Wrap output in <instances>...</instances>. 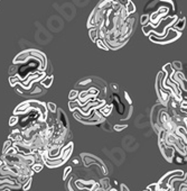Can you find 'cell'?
<instances>
[{
	"label": "cell",
	"mask_w": 187,
	"mask_h": 191,
	"mask_svg": "<svg viewBox=\"0 0 187 191\" xmlns=\"http://www.w3.org/2000/svg\"><path fill=\"white\" fill-rule=\"evenodd\" d=\"M89 36L92 39V42H97V39L100 38V33H99V28L97 27H93V28H89Z\"/></svg>",
	"instance_id": "cell-7"
},
{
	"label": "cell",
	"mask_w": 187,
	"mask_h": 191,
	"mask_svg": "<svg viewBox=\"0 0 187 191\" xmlns=\"http://www.w3.org/2000/svg\"><path fill=\"white\" fill-rule=\"evenodd\" d=\"M56 119H57V122L62 126H64L66 128H69V119H67V116H66L65 111L63 110L62 108H57Z\"/></svg>",
	"instance_id": "cell-5"
},
{
	"label": "cell",
	"mask_w": 187,
	"mask_h": 191,
	"mask_svg": "<svg viewBox=\"0 0 187 191\" xmlns=\"http://www.w3.org/2000/svg\"><path fill=\"white\" fill-rule=\"evenodd\" d=\"M12 141H11V139H9L8 138L7 141H6V142H5V144H4V147H2V154H4L5 152H7V149H9L11 147V146H12Z\"/></svg>",
	"instance_id": "cell-19"
},
{
	"label": "cell",
	"mask_w": 187,
	"mask_h": 191,
	"mask_svg": "<svg viewBox=\"0 0 187 191\" xmlns=\"http://www.w3.org/2000/svg\"><path fill=\"white\" fill-rule=\"evenodd\" d=\"M184 161H185V162H187V154L185 155V156H184Z\"/></svg>",
	"instance_id": "cell-33"
},
{
	"label": "cell",
	"mask_w": 187,
	"mask_h": 191,
	"mask_svg": "<svg viewBox=\"0 0 187 191\" xmlns=\"http://www.w3.org/2000/svg\"><path fill=\"white\" fill-rule=\"evenodd\" d=\"M73 112V117L76 119L77 122L82 123L84 125H100L101 123L105 120V117L99 112V110H94L89 117H84L79 112V111L74 110Z\"/></svg>",
	"instance_id": "cell-2"
},
{
	"label": "cell",
	"mask_w": 187,
	"mask_h": 191,
	"mask_svg": "<svg viewBox=\"0 0 187 191\" xmlns=\"http://www.w3.org/2000/svg\"><path fill=\"white\" fill-rule=\"evenodd\" d=\"M149 23H150V15L145 14L140 16V24H141L142 26H146V25H148Z\"/></svg>",
	"instance_id": "cell-13"
},
{
	"label": "cell",
	"mask_w": 187,
	"mask_h": 191,
	"mask_svg": "<svg viewBox=\"0 0 187 191\" xmlns=\"http://www.w3.org/2000/svg\"><path fill=\"white\" fill-rule=\"evenodd\" d=\"M72 170H73V167H65V170H64V173H63V180L65 181L66 179H67V177H69V174H71Z\"/></svg>",
	"instance_id": "cell-20"
},
{
	"label": "cell",
	"mask_w": 187,
	"mask_h": 191,
	"mask_svg": "<svg viewBox=\"0 0 187 191\" xmlns=\"http://www.w3.org/2000/svg\"><path fill=\"white\" fill-rule=\"evenodd\" d=\"M18 122H19V116H16V115H12L9 119V126L10 127H15V126H17Z\"/></svg>",
	"instance_id": "cell-15"
},
{
	"label": "cell",
	"mask_w": 187,
	"mask_h": 191,
	"mask_svg": "<svg viewBox=\"0 0 187 191\" xmlns=\"http://www.w3.org/2000/svg\"><path fill=\"white\" fill-rule=\"evenodd\" d=\"M99 184H100V187L102 188L104 191H109L111 189L110 180H109L108 178H103V179H101V180L99 181Z\"/></svg>",
	"instance_id": "cell-9"
},
{
	"label": "cell",
	"mask_w": 187,
	"mask_h": 191,
	"mask_svg": "<svg viewBox=\"0 0 187 191\" xmlns=\"http://www.w3.org/2000/svg\"><path fill=\"white\" fill-rule=\"evenodd\" d=\"M143 191H149V190H148V189H146V190H143Z\"/></svg>",
	"instance_id": "cell-35"
},
{
	"label": "cell",
	"mask_w": 187,
	"mask_h": 191,
	"mask_svg": "<svg viewBox=\"0 0 187 191\" xmlns=\"http://www.w3.org/2000/svg\"><path fill=\"white\" fill-rule=\"evenodd\" d=\"M171 66H173V69L175 71H183V63L180 62V61H174L171 63Z\"/></svg>",
	"instance_id": "cell-16"
},
{
	"label": "cell",
	"mask_w": 187,
	"mask_h": 191,
	"mask_svg": "<svg viewBox=\"0 0 187 191\" xmlns=\"http://www.w3.org/2000/svg\"><path fill=\"white\" fill-rule=\"evenodd\" d=\"M47 104V109H48V114L56 115L57 114V106L54 102H46Z\"/></svg>",
	"instance_id": "cell-12"
},
{
	"label": "cell",
	"mask_w": 187,
	"mask_h": 191,
	"mask_svg": "<svg viewBox=\"0 0 187 191\" xmlns=\"http://www.w3.org/2000/svg\"><path fill=\"white\" fill-rule=\"evenodd\" d=\"M5 164V162L4 161H2V159H1V157H0V167H2V165H4Z\"/></svg>",
	"instance_id": "cell-31"
},
{
	"label": "cell",
	"mask_w": 187,
	"mask_h": 191,
	"mask_svg": "<svg viewBox=\"0 0 187 191\" xmlns=\"http://www.w3.org/2000/svg\"><path fill=\"white\" fill-rule=\"evenodd\" d=\"M117 1H118L119 4L121 5V6H125V5H127V2H128L129 0H117Z\"/></svg>",
	"instance_id": "cell-27"
},
{
	"label": "cell",
	"mask_w": 187,
	"mask_h": 191,
	"mask_svg": "<svg viewBox=\"0 0 187 191\" xmlns=\"http://www.w3.org/2000/svg\"><path fill=\"white\" fill-rule=\"evenodd\" d=\"M125 7V10H127V13H128V15H132V14H135V13H136V6H135V4L132 2L131 0H129Z\"/></svg>",
	"instance_id": "cell-10"
},
{
	"label": "cell",
	"mask_w": 187,
	"mask_h": 191,
	"mask_svg": "<svg viewBox=\"0 0 187 191\" xmlns=\"http://www.w3.org/2000/svg\"><path fill=\"white\" fill-rule=\"evenodd\" d=\"M109 191H118V190H117V189H115V188H111V189Z\"/></svg>",
	"instance_id": "cell-32"
},
{
	"label": "cell",
	"mask_w": 187,
	"mask_h": 191,
	"mask_svg": "<svg viewBox=\"0 0 187 191\" xmlns=\"http://www.w3.org/2000/svg\"><path fill=\"white\" fill-rule=\"evenodd\" d=\"M185 25H186V18L183 17V18H180V19H177L176 21H175V24L173 25L176 31H182L185 28Z\"/></svg>",
	"instance_id": "cell-8"
},
{
	"label": "cell",
	"mask_w": 187,
	"mask_h": 191,
	"mask_svg": "<svg viewBox=\"0 0 187 191\" xmlns=\"http://www.w3.org/2000/svg\"><path fill=\"white\" fill-rule=\"evenodd\" d=\"M79 92L80 91L77 90V89H73L71 92H69V100H75L77 97H79Z\"/></svg>",
	"instance_id": "cell-18"
},
{
	"label": "cell",
	"mask_w": 187,
	"mask_h": 191,
	"mask_svg": "<svg viewBox=\"0 0 187 191\" xmlns=\"http://www.w3.org/2000/svg\"><path fill=\"white\" fill-rule=\"evenodd\" d=\"M2 191H11L10 189H7V190H2Z\"/></svg>",
	"instance_id": "cell-34"
},
{
	"label": "cell",
	"mask_w": 187,
	"mask_h": 191,
	"mask_svg": "<svg viewBox=\"0 0 187 191\" xmlns=\"http://www.w3.org/2000/svg\"><path fill=\"white\" fill-rule=\"evenodd\" d=\"M158 145H159V149L163 154V156L165 157V160L168 161V162H173L174 157H175V152H176L175 149L173 146L166 145L163 139H158Z\"/></svg>",
	"instance_id": "cell-4"
},
{
	"label": "cell",
	"mask_w": 187,
	"mask_h": 191,
	"mask_svg": "<svg viewBox=\"0 0 187 191\" xmlns=\"http://www.w3.org/2000/svg\"><path fill=\"white\" fill-rule=\"evenodd\" d=\"M80 163H81L80 157H76V159H74V160H73V164H74V165H79Z\"/></svg>",
	"instance_id": "cell-26"
},
{
	"label": "cell",
	"mask_w": 187,
	"mask_h": 191,
	"mask_svg": "<svg viewBox=\"0 0 187 191\" xmlns=\"http://www.w3.org/2000/svg\"><path fill=\"white\" fill-rule=\"evenodd\" d=\"M110 87H111V89H112V91H113V92H118V91H119L118 83H115V82H113V83L110 84Z\"/></svg>",
	"instance_id": "cell-24"
},
{
	"label": "cell",
	"mask_w": 187,
	"mask_h": 191,
	"mask_svg": "<svg viewBox=\"0 0 187 191\" xmlns=\"http://www.w3.org/2000/svg\"><path fill=\"white\" fill-rule=\"evenodd\" d=\"M100 125H102V127H103L104 130H108V132H111V130H112V128H113V127H111V125L109 124V122H108V120H104L103 123H101Z\"/></svg>",
	"instance_id": "cell-21"
},
{
	"label": "cell",
	"mask_w": 187,
	"mask_h": 191,
	"mask_svg": "<svg viewBox=\"0 0 187 191\" xmlns=\"http://www.w3.org/2000/svg\"><path fill=\"white\" fill-rule=\"evenodd\" d=\"M125 97L127 98V100H128V102H129V104L131 105V99H130V97H129V94H127V92H125Z\"/></svg>",
	"instance_id": "cell-29"
},
{
	"label": "cell",
	"mask_w": 187,
	"mask_h": 191,
	"mask_svg": "<svg viewBox=\"0 0 187 191\" xmlns=\"http://www.w3.org/2000/svg\"><path fill=\"white\" fill-rule=\"evenodd\" d=\"M184 124H185V127H186V129H187V117L184 118Z\"/></svg>",
	"instance_id": "cell-30"
},
{
	"label": "cell",
	"mask_w": 187,
	"mask_h": 191,
	"mask_svg": "<svg viewBox=\"0 0 187 191\" xmlns=\"http://www.w3.org/2000/svg\"><path fill=\"white\" fill-rule=\"evenodd\" d=\"M147 189H148L149 191H159L158 182H156V183H153V184H150V185H148V187H147Z\"/></svg>",
	"instance_id": "cell-22"
},
{
	"label": "cell",
	"mask_w": 187,
	"mask_h": 191,
	"mask_svg": "<svg viewBox=\"0 0 187 191\" xmlns=\"http://www.w3.org/2000/svg\"><path fill=\"white\" fill-rule=\"evenodd\" d=\"M127 127H128L127 125H115L113 126V130H115V132H121V130L125 129Z\"/></svg>",
	"instance_id": "cell-23"
},
{
	"label": "cell",
	"mask_w": 187,
	"mask_h": 191,
	"mask_svg": "<svg viewBox=\"0 0 187 191\" xmlns=\"http://www.w3.org/2000/svg\"><path fill=\"white\" fill-rule=\"evenodd\" d=\"M97 110H99V112H100L102 116H104V117L107 118L108 116H110L111 112H112V110H113V105L107 104V102H105V104H104L101 108H99Z\"/></svg>",
	"instance_id": "cell-6"
},
{
	"label": "cell",
	"mask_w": 187,
	"mask_h": 191,
	"mask_svg": "<svg viewBox=\"0 0 187 191\" xmlns=\"http://www.w3.org/2000/svg\"><path fill=\"white\" fill-rule=\"evenodd\" d=\"M73 149H74V144L73 142L67 143L66 145L63 146L62 151H61V155L57 159H48L43 154V162L44 165H46L49 169H55V167H62L63 164H65L69 160V157L72 155Z\"/></svg>",
	"instance_id": "cell-1"
},
{
	"label": "cell",
	"mask_w": 187,
	"mask_h": 191,
	"mask_svg": "<svg viewBox=\"0 0 187 191\" xmlns=\"http://www.w3.org/2000/svg\"><path fill=\"white\" fill-rule=\"evenodd\" d=\"M95 44L97 45V47H100V49H102V50H105V51H109V50H110L109 46L105 44V42H104L102 38H99L97 42H95Z\"/></svg>",
	"instance_id": "cell-14"
},
{
	"label": "cell",
	"mask_w": 187,
	"mask_h": 191,
	"mask_svg": "<svg viewBox=\"0 0 187 191\" xmlns=\"http://www.w3.org/2000/svg\"><path fill=\"white\" fill-rule=\"evenodd\" d=\"M90 191H92V190H90Z\"/></svg>",
	"instance_id": "cell-36"
},
{
	"label": "cell",
	"mask_w": 187,
	"mask_h": 191,
	"mask_svg": "<svg viewBox=\"0 0 187 191\" xmlns=\"http://www.w3.org/2000/svg\"><path fill=\"white\" fill-rule=\"evenodd\" d=\"M182 182H183L184 185H187V173H185V175H184V179L182 180Z\"/></svg>",
	"instance_id": "cell-28"
},
{
	"label": "cell",
	"mask_w": 187,
	"mask_h": 191,
	"mask_svg": "<svg viewBox=\"0 0 187 191\" xmlns=\"http://www.w3.org/2000/svg\"><path fill=\"white\" fill-rule=\"evenodd\" d=\"M31 183H33V177L29 178V179H28V180L26 181V182H25L24 184H23L21 189H23L24 191H28L31 188Z\"/></svg>",
	"instance_id": "cell-17"
},
{
	"label": "cell",
	"mask_w": 187,
	"mask_h": 191,
	"mask_svg": "<svg viewBox=\"0 0 187 191\" xmlns=\"http://www.w3.org/2000/svg\"><path fill=\"white\" fill-rule=\"evenodd\" d=\"M43 169H44V163H42V162H35V163L31 165V170L34 171L35 173L41 172Z\"/></svg>",
	"instance_id": "cell-11"
},
{
	"label": "cell",
	"mask_w": 187,
	"mask_h": 191,
	"mask_svg": "<svg viewBox=\"0 0 187 191\" xmlns=\"http://www.w3.org/2000/svg\"><path fill=\"white\" fill-rule=\"evenodd\" d=\"M120 191H129V189H128V187H127L125 184L122 183L121 185H120Z\"/></svg>",
	"instance_id": "cell-25"
},
{
	"label": "cell",
	"mask_w": 187,
	"mask_h": 191,
	"mask_svg": "<svg viewBox=\"0 0 187 191\" xmlns=\"http://www.w3.org/2000/svg\"><path fill=\"white\" fill-rule=\"evenodd\" d=\"M180 35H182V31H176L175 28H168L165 36L158 37V36H155L153 34H150L149 35V39L151 42L156 43V44H163L164 45V44H168V43H171L178 39L180 37Z\"/></svg>",
	"instance_id": "cell-3"
}]
</instances>
